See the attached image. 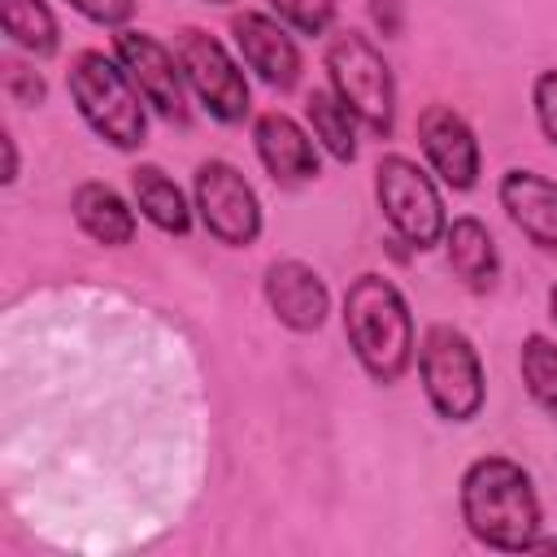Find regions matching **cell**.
I'll return each instance as SVG.
<instances>
[{
	"label": "cell",
	"instance_id": "obj_17",
	"mask_svg": "<svg viewBox=\"0 0 557 557\" xmlns=\"http://www.w3.org/2000/svg\"><path fill=\"white\" fill-rule=\"evenodd\" d=\"M131 196H135V209L165 235H187L191 226V209L178 191V183L161 170V165H135L131 170Z\"/></svg>",
	"mask_w": 557,
	"mask_h": 557
},
{
	"label": "cell",
	"instance_id": "obj_8",
	"mask_svg": "<svg viewBox=\"0 0 557 557\" xmlns=\"http://www.w3.org/2000/svg\"><path fill=\"white\" fill-rule=\"evenodd\" d=\"M196 213L205 222V231L226 244V248H244L261 235V200L252 191V183L231 165V161H200L196 165Z\"/></svg>",
	"mask_w": 557,
	"mask_h": 557
},
{
	"label": "cell",
	"instance_id": "obj_5",
	"mask_svg": "<svg viewBox=\"0 0 557 557\" xmlns=\"http://www.w3.org/2000/svg\"><path fill=\"white\" fill-rule=\"evenodd\" d=\"M326 74L335 96L352 109V117L374 131V135H392L396 122V83L392 70L383 61V52L361 35V30H339L326 44Z\"/></svg>",
	"mask_w": 557,
	"mask_h": 557
},
{
	"label": "cell",
	"instance_id": "obj_24",
	"mask_svg": "<svg viewBox=\"0 0 557 557\" xmlns=\"http://www.w3.org/2000/svg\"><path fill=\"white\" fill-rule=\"evenodd\" d=\"M83 17L100 22V26H122L135 13V0H70Z\"/></svg>",
	"mask_w": 557,
	"mask_h": 557
},
{
	"label": "cell",
	"instance_id": "obj_19",
	"mask_svg": "<svg viewBox=\"0 0 557 557\" xmlns=\"http://www.w3.org/2000/svg\"><path fill=\"white\" fill-rule=\"evenodd\" d=\"M0 26L30 57L57 52V17L44 0H0Z\"/></svg>",
	"mask_w": 557,
	"mask_h": 557
},
{
	"label": "cell",
	"instance_id": "obj_18",
	"mask_svg": "<svg viewBox=\"0 0 557 557\" xmlns=\"http://www.w3.org/2000/svg\"><path fill=\"white\" fill-rule=\"evenodd\" d=\"M305 117H309V131H313V139L335 157V161H352L357 157V117H352V109L335 96V87H318V91H309V100H305Z\"/></svg>",
	"mask_w": 557,
	"mask_h": 557
},
{
	"label": "cell",
	"instance_id": "obj_21",
	"mask_svg": "<svg viewBox=\"0 0 557 557\" xmlns=\"http://www.w3.org/2000/svg\"><path fill=\"white\" fill-rule=\"evenodd\" d=\"M270 9L278 13L283 26L300 35H326L335 22V0H270Z\"/></svg>",
	"mask_w": 557,
	"mask_h": 557
},
{
	"label": "cell",
	"instance_id": "obj_9",
	"mask_svg": "<svg viewBox=\"0 0 557 557\" xmlns=\"http://www.w3.org/2000/svg\"><path fill=\"white\" fill-rule=\"evenodd\" d=\"M113 52H117L122 70L131 74V83L139 87L144 104H152V113H161L165 122H187L183 65L161 39H152L144 30H117L113 35Z\"/></svg>",
	"mask_w": 557,
	"mask_h": 557
},
{
	"label": "cell",
	"instance_id": "obj_3",
	"mask_svg": "<svg viewBox=\"0 0 557 557\" xmlns=\"http://www.w3.org/2000/svg\"><path fill=\"white\" fill-rule=\"evenodd\" d=\"M65 87H70V100L78 104L83 122L104 144H113L122 152L144 144V131H148V117H144V104H139L144 96L131 83V74L122 70V61H109L104 52L87 48L70 61Z\"/></svg>",
	"mask_w": 557,
	"mask_h": 557
},
{
	"label": "cell",
	"instance_id": "obj_27",
	"mask_svg": "<svg viewBox=\"0 0 557 557\" xmlns=\"http://www.w3.org/2000/svg\"><path fill=\"white\" fill-rule=\"evenodd\" d=\"M548 313H553V322H557V283L548 287Z\"/></svg>",
	"mask_w": 557,
	"mask_h": 557
},
{
	"label": "cell",
	"instance_id": "obj_12",
	"mask_svg": "<svg viewBox=\"0 0 557 557\" xmlns=\"http://www.w3.org/2000/svg\"><path fill=\"white\" fill-rule=\"evenodd\" d=\"M265 305L287 331H318L326 322L331 296H326V283L318 278V270L287 257V261L265 265Z\"/></svg>",
	"mask_w": 557,
	"mask_h": 557
},
{
	"label": "cell",
	"instance_id": "obj_26",
	"mask_svg": "<svg viewBox=\"0 0 557 557\" xmlns=\"http://www.w3.org/2000/svg\"><path fill=\"white\" fill-rule=\"evenodd\" d=\"M0 144H4V183H13L17 178V148H13V135H0Z\"/></svg>",
	"mask_w": 557,
	"mask_h": 557
},
{
	"label": "cell",
	"instance_id": "obj_20",
	"mask_svg": "<svg viewBox=\"0 0 557 557\" xmlns=\"http://www.w3.org/2000/svg\"><path fill=\"white\" fill-rule=\"evenodd\" d=\"M518 370H522V383H527L531 400L548 418H557V344L548 335H527L522 352H518Z\"/></svg>",
	"mask_w": 557,
	"mask_h": 557
},
{
	"label": "cell",
	"instance_id": "obj_10",
	"mask_svg": "<svg viewBox=\"0 0 557 557\" xmlns=\"http://www.w3.org/2000/svg\"><path fill=\"white\" fill-rule=\"evenodd\" d=\"M418 144L426 165L453 187V191H470L479 183V139L470 131V122L453 109V104H426L418 113Z\"/></svg>",
	"mask_w": 557,
	"mask_h": 557
},
{
	"label": "cell",
	"instance_id": "obj_23",
	"mask_svg": "<svg viewBox=\"0 0 557 557\" xmlns=\"http://www.w3.org/2000/svg\"><path fill=\"white\" fill-rule=\"evenodd\" d=\"M4 87H9V96H13L17 104H39V100H44V78H39L35 70L17 65V61L4 65Z\"/></svg>",
	"mask_w": 557,
	"mask_h": 557
},
{
	"label": "cell",
	"instance_id": "obj_15",
	"mask_svg": "<svg viewBox=\"0 0 557 557\" xmlns=\"http://www.w3.org/2000/svg\"><path fill=\"white\" fill-rule=\"evenodd\" d=\"M444 257H448V270L470 292H487L496 283V274H500L496 239L479 218H453L444 226Z\"/></svg>",
	"mask_w": 557,
	"mask_h": 557
},
{
	"label": "cell",
	"instance_id": "obj_25",
	"mask_svg": "<svg viewBox=\"0 0 557 557\" xmlns=\"http://www.w3.org/2000/svg\"><path fill=\"white\" fill-rule=\"evenodd\" d=\"M370 17L383 30V39H392L405 26V0H370Z\"/></svg>",
	"mask_w": 557,
	"mask_h": 557
},
{
	"label": "cell",
	"instance_id": "obj_14",
	"mask_svg": "<svg viewBox=\"0 0 557 557\" xmlns=\"http://www.w3.org/2000/svg\"><path fill=\"white\" fill-rule=\"evenodd\" d=\"M496 196H500V209L509 213V222L535 248L557 252V183H548L535 170H505Z\"/></svg>",
	"mask_w": 557,
	"mask_h": 557
},
{
	"label": "cell",
	"instance_id": "obj_13",
	"mask_svg": "<svg viewBox=\"0 0 557 557\" xmlns=\"http://www.w3.org/2000/svg\"><path fill=\"white\" fill-rule=\"evenodd\" d=\"M252 144H257V157H261L265 174L278 187H300V183L318 178V148H313L309 131L296 117L261 113L252 122Z\"/></svg>",
	"mask_w": 557,
	"mask_h": 557
},
{
	"label": "cell",
	"instance_id": "obj_1",
	"mask_svg": "<svg viewBox=\"0 0 557 557\" xmlns=\"http://www.w3.org/2000/svg\"><path fill=\"white\" fill-rule=\"evenodd\" d=\"M461 522L496 553H527L540 535V496L513 457H479L461 474Z\"/></svg>",
	"mask_w": 557,
	"mask_h": 557
},
{
	"label": "cell",
	"instance_id": "obj_7",
	"mask_svg": "<svg viewBox=\"0 0 557 557\" xmlns=\"http://www.w3.org/2000/svg\"><path fill=\"white\" fill-rule=\"evenodd\" d=\"M174 57L183 65L187 87L200 96V104L218 117V122H239L252 104L248 96V78L239 70V61L200 26H183L174 39Z\"/></svg>",
	"mask_w": 557,
	"mask_h": 557
},
{
	"label": "cell",
	"instance_id": "obj_6",
	"mask_svg": "<svg viewBox=\"0 0 557 557\" xmlns=\"http://www.w3.org/2000/svg\"><path fill=\"white\" fill-rule=\"evenodd\" d=\"M374 196H379V209H383L387 226L409 248L422 252V248L444 239V226H448L444 222V200H440L431 174L418 161H409L400 152L383 157L379 170H374Z\"/></svg>",
	"mask_w": 557,
	"mask_h": 557
},
{
	"label": "cell",
	"instance_id": "obj_2",
	"mask_svg": "<svg viewBox=\"0 0 557 557\" xmlns=\"http://www.w3.org/2000/svg\"><path fill=\"white\" fill-rule=\"evenodd\" d=\"M344 335L374 383H396L413 361V318L383 274H357L344 292Z\"/></svg>",
	"mask_w": 557,
	"mask_h": 557
},
{
	"label": "cell",
	"instance_id": "obj_22",
	"mask_svg": "<svg viewBox=\"0 0 557 557\" xmlns=\"http://www.w3.org/2000/svg\"><path fill=\"white\" fill-rule=\"evenodd\" d=\"M531 104H535V122L544 131V139L557 148V70H540L531 83Z\"/></svg>",
	"mask_w": 557,
	"mask_h": 557
},
{
	"label": "cell",
	"instance_id": "obj_28",
	"mask_svg": "<svg viewBox=\"0 0 557 557\" xmlns=\"http://www.w3.org/2000/svg\"><path fill=\"white\" fill-rule=\"evenodd\" d=\"M209 4H226V0H209Z\"/></svg>",
	"mask_w": 557,
	"mask_h": 557
},
{
	"label": "cell",
	"instance_id": "obj_16",
	"mask_svg": "<svg viewBox=\"0 0 557 557\" xmlns=\"http://www.w3.org/2000/svg\"><path fill=\"white\" fill-rule=\"evenodd\" d=\"M74 222L104 248H122L135 239V213L109 183H83L74 191Z\"/></svg>",
	"mask_w": 557,
	"mask_h": 557
},
{
	"label": "cell",
	"instance_id": "obj_4",
	"mask_svg": "<svg viewBox=\"0 0 557 557\" xmlns=\"http://www.w3.org/2000/svg\"><path fill=\"white\" fill-rule=\"evenodd\" d=\"M418 379H422V392H426L431 409L444 422H470L483 409L487 383H483L479 348L470 344L466 331H457L448 322H435V326L422 331Z\"/></svg>",
	"mask_w": 557,
	"mask_h": 557
},
{
	"label": "cell",
	"instance_id": "obj_11",
	"mask_svg": "<svg viewBox=\"0 0 557 557\" xmlns=\"http://www.w3.org/2000/svg\"><path fill=\"white\" fill-rule=\"evenodd\" d=\"M231 39H235V52L239 61L274 91H292L296 78H300V48L296 39L283 30V22L265 17V13H235L231 17Z\"/></svg>",
	"mask_w": 557,
	"mask_h": 557
}]
</instances>
